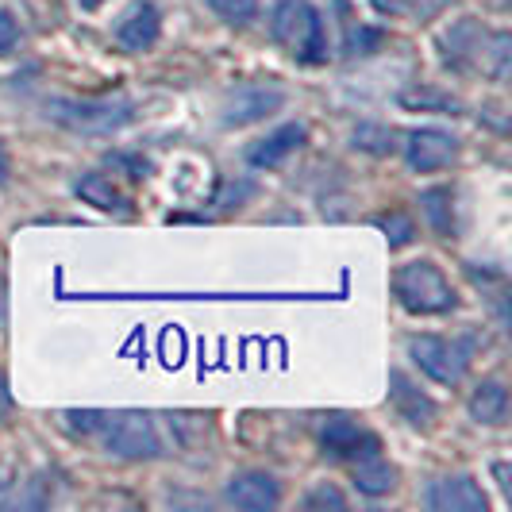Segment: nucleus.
Instances as JSON below:
<instances>
[{
  "label": "nucleus",
  "instance_id": "nucleus-1",
  "mask_svg": "<svg viewBox=\"0 0 512 512\" xmlns=\"http://www.w3.org/2000/svg\"><path fill=\"white\" fill-rule=\"evenodd\" d=\"M509 35H489L474 20H462L443 35V62L459 74H489L493 81L509 77Z\"/></svg>",
  "mask_w": 512,
  "mask_h": 512
},
{
  "label": "nucleus",
  "instance_id": "nucleus-2",
  "mask_svg": "<svg viewBox=\"0 0 512 512\" xmlns=\"http://www.w3.org/2000/svg\"><path fill=\"white\" fill-rule=\"evenodd\" d=\"M270 31L297 62L316 66L328 58V31L308 0H278L270 12Z\"/></svg>",
  "mask_w": 512,
  "mask_h": 512
},
{
  "label": "nucleus",
  "instance_id": "nucleus-3",
  "mask_svg": "<svg viewBox=\"0 0 512 512\" xmlns=\"http://www.w3.org/2000/svg\"><path fill=\"white\" fill-rule=\"evenodd\" d=\"M47 116L54 124L81 135H112V131L128 128L135 120V104L128 97H93V101H70V97H51Z\"/></svg>",
  "mask_w": 512,
  "mask_h": 512
},
{
  "label": "nucleus",
  "instance_id": "nucleus-4",
  "mask_svg": "<svg viewBox=\"0 0 512 512\" xmlns=\"http://www.w3.org/2000/svg\"><path fill=\"white\" fill-rule=\"evenodd\" d=\"M393 293L416 316H439V312H451V308L459 305V297H455L451 282L443 278V270H439L436 262H424V258L397 270Z\"/></svg>",
  "mask_w": 512,
  "mask_h": 512
},
{
  "label": "nucleus",
  "instance_id": "nucleus-5",
  "mask_svg": "<svg viewBox=\"0 0 512 512\" xmlns=\"http://www.w3.org/2000/svg\"><path fill=\"white\" fill-rule=\"evenodd\" d=\"M104 451L116 459H158L162 436L147 412H104L101 424Z\"/></svg>",
  "mask_w": 512,
  "mask_h": 512
},
{
  "label": "nucleus",
  "instance_id": "nucleus-6",
  "mask_svg": "<svg viewBox=\"0 0 512 512\" xmlns=\"http://www.w3.org/2000/svg\"><path fill=\"white\" fill-rule=\"evenodd\" d=\"M470 339H443V335H412L409 355L412 362L439 385H459L470 366Z\"/></svg>",
  "mask_w": 512,
  "mask_h": 512
},
{
  "label": "nucleus",
  "instance_id": "nucleus-7",
  "mask_svg": "<svg viewBox=\"0 0 512 512\" xmlns=\"http://www.w3.org/2000/svg\"><path fill=\"white\" fill-rule=\"evenodd\" d=\"M282 104L285 93L278 85H239L220 104V120H224V128H247V124H258V120L274 116Z\"/></svg>",
  "mask_w": 512,
  "mask_h": 512
},
{
  "label": "nucleus",
  "instance_id": "nucleus-8",
  "mask_svg": "<svg viewBox=\"0 0 512 512\" xmlns=\"http://www.w3.org/2000/svg\"><path fill=\"white\" fill-rule=\"evenodd\" d=\"M424 505L432 512H486L489 501L470 474H447V478H436L428 486Z\"/></svg>",
  "mask_w": 512,
  "mask_h": 512
},
{
  "label": "nucleus",
  "instance_id": "nucleus-9",
  "mask_svg": "<svg viewBox=\"0 0 512 512\" xmlns=\"http://www.w3.org/2000/svg\"><path fill=\"white\" fill-rule=\"evenodd\" d=\"M405 151H409L412 170H420V174H436V170L451 166V162L459 158V139L443 128H420L409 135Z\"/></svg>",
  "mask_w": 512,
  "mask_h": 512
},
{
  "label": "nucleus",
  "instance_id": "nucleus-10",
  "mask_svg": "<svg viewBox=\"0 0 512 512\" xmlns=\"http://www.w3.org/2000/svg\"><path fill=\"white\" fill-rule=\"evenodd\" d=\"M320 439L324 447L339 455V459H362V455H374L382 443L374 432H366L362 424H355L351 416H328L324 428H320Z\"/></svg>",
  "mask_w": 512,
  "mask_h": 512
},
{
  "label": "nucleus",
  "instance_id": "nucleus-11",
  "mask_svg": "<svg viewBox=\"0 0 512 512\" xmlns=\"http://www.w3.org/2000/svg\"><path fill=\"white\" fill-rule=\"evenodd\" d=\"M228 501L235 509H247V512H266L274 509L282 501V489L270 474L262 470H247V474H235L228 482Z\"/></svg>",
  "mask_w": 512,
  "mask_h": 512
},
{
  "label": "nucleus",
  "instance_id": "nucleus-12",
  "mask_svg": "<svg viewBox=\"0 0 512 512\" xmlns=\"http://www.w3.org/2000/svg\"><path fill=\"white\" fill-rule=\"evenodd\" d=\"M158 31H162V16H158V8H154L151 0H139V4H131L128 16L120 20L116 39H120V47H124V51H147V47L158 43Z\"/></svg>",
  "mask_w": 512,
  "mask_h": 512
},
{
  "label": "nucleus",
  "instance_id": "nucleus-13",
  "mask_svg": "<svg viewBox=\"0 0 512 512\" xmlns=\"http://www.w3.org/2000/svg\"><path fill=\"white\" fill-rule=\"evenodd\" d=\"M389 401H393V409L401 412L412 428H428L436 420V401L428 393H420L401 370L389 374Z\"/></svg>",
  "mask_w": 512,
  "mask_h": 512
},
{
  "label": "nucleus",
  "instance_id": "nucleus-14",
  "mask_svg": "<svg viewBox=\"0 0 512 512\" xmlns=\"http://www.w3.org/2000/svg\"><path fill=\"white\" fill-rule=\"evenodd\" d=\"M305 143V128L301 124H285V128H278V131H270L266 139H258L255 147L247 151V158H251V166H278L282 158H289V154L297 151Z\"/></svg>",
  "mask_w": 512,
  "mask_h": 512
},
{
  "label": "nucleus",
  "instance_id": "nucleus-15",
  "mask_svg": "<svg viewBox=\"0 0 512 512\" xmlns=\"http://www.w3.org/2000/svg\"><path fill=\"white\" fill-rule=\"evenodd\" d=\"M355 486H359L366 497H385V493L397 489V466L385 462L378 451H374V455H362V459L355 462Z\"/></svg>",
  "mask_w": 512,
  "mask_h": 512
},
{
  "label": "nucleus",
  "instance_id": "nucleus-16",
  "mask_svg": "<svg viewBox=\"0 0 512 512\" xmlns=\"http://www.w3.org/2000/svg\"><path fill=\"white\" fill-rule=\"evenodd\" d=\"M470 416L478 424H505L509 420V389L501 382H482L470 393Z\"/></svg>",
  "mask_w": 512,
  "mask_h": 512
},
{
  "label": "nucleus",
  "instance_id": "nucleus-17",
  "mask_svg": "<svg viewBox=\"0 0 512 512\" xmlns=\"http://www.w3.org/2000/svg\"><path fill=\"white\" fill-rule=\"evenodd\" d=\"M335 8H339V16H343V51L351 54H370L382 47V31L378 27H366L355 20V12H351V4L347 0H335Z\"/></svg>",
  "mask_w": 512,
  "mask_h": 512
},
{
  "label": "nucleus",
  "instance_id": "nucleus-18",
  "mask_svg": "<svg viewBox=\"0 0 512 512\" xmlns=\"http://www.w3.org/2000/svg\"><path fill=\"white\" fill-rule=\"evenodd\" d=\"M420 208H424L428 224L436 228V235H443V239L455 235V193L451 189H424L420 193Z\"/></svg>",
  "mask_w": 512,
  "mask_h": 512
},
{
  "label": "nucleus",
  "instance_id": "nucleus-19",
  "mask_svg": "<svg viewBox=\"0 0 512 512\" xmlns=\"http://www.w3.org/2000/svg\"><path fill=\"white\" fill-rule=\"evenodd\" d=\"M77 197L89 201V205L104 208V212L124 208V193H120V185L108 178V174H85V178L77 181Z\"/></svg>",
  "mask_w": 512,
  "mask_h": 512
},
{
  "label": "nucleus",
  "instance_id": "nucleus-20",
  "mask_svg": "<svg viewBox=\"0 0 512 512\" xmlns=\"http://www.w3.org/2000/svg\"><path fill=\"white\" fill-rule=\"evenodd\" d=\"M374 224H378V228L385 231L389 247H409L412 235H416V224H412L405 212H382V216H378Z\"/></svg>",
  "mask_w": 512,
  "mask_h": 512
},
{
  "label": "nucleus",
  "instance_id": "nucleus-21",
  "mask_svg": "<svg viewBox=\"0 0 512 512\" xmlns=\"http://www.w3.org/2000/svg\"><path fill=\"white\" fill-rule=\"evenodd\" d=\"M208 4H212V12H216L220 20H228V24H247L258 12V0H208Z\"/></svg>",
  "mask_w": 512,
  "mask_h": 512
},
{
  "label": "nucleus",
  "instance_id": "nucleus-22",
  "mask_svg": "<svg viewBox=\"0 0 512 512\" xmlns=\"http://www.w3.org/2000/svg\"><path fill=\"white\" fill-rule=\"evenodd\" d=\"M355 147H362V151H374V154H389L397 143H393V131L359 128V131H355Z\"/></svg>",
  "mask_w": 512,
  "mask_h": 512
},
{
  "label": "nucleus",
  "instance_id": "nucleus-23",
  "mask_svg": "<svg viewBox=\"0 0 512 512\" xmlns=\"http://www.w3.org/2000/svg\"><path fill=\"white\" fill-rule=\"evenodd\" d=\"M305 509H347V497H343L335 486L324 482V486H316L305 497Z\"/></svg>",
  "mask_w": 512,
  "mask_h": 512
},
{
  "label": "nucleus",
  "instance_id": "nucleus-24",
  "mask_svg": "<svg viewBox=\"0 0 512 512\" xmlns=\"http://www.w3.org/2000/svg\"><path fill=\"white\" fill-rule=\"evenodd\" d=\"M66 420H70V428H74V432L93 436V432H101L104 412H66Z\"/></svg>",
  "mask_w": 512,
  "mask_h": 512
},
{
  "label": "nucleus",
  "instance_id": "nucleus-25",
  "mask_svg": "<svg viewBox=\"0 0 512 512\" xmlns=\"http://www.w3.org/2000/svg\"><path fill=\"white\" fill-rule=\"evenodd\" d=\"M16 39H20V27L12 20V12H4L0 8V54H8L16 47Z\"/></svg>",
  "mask_w": 512,
  "mask_h": 512
},
{
  "label": "nucleus",
  "instance_id": "nucleus-26",
  "mask_svg": "<svg viewBox=\"0 0 512 512\" xmlns=\"http://www.w3.org/2000/svg\"><path fill=\"white\" fill-rule=\"evenodd\" d=\"M374 8L385 16H401V12H412V0H374Z\"/></svg>",
  "mask_w": 512,
  "mask_h": 512
},
{
  "label": "nucleus",
  "instance_id": "nucleus-27",
  "mask_svg": "<svg viewBox=\"0 0 512 512\" xmlns=\"http://www.w3.org/2000/svg\"><path fill=\"white\" fill-rule=\"evenodd\" d=\"M497 478H501V489H505V497H512V482H509V466H505V462H501V466H497Z\"/></svg>",
  "mask_w": 512,
  "mask_h": 512
},
{
  "label": "nucleus",
  "instance_id": "nucleus-28",
  "mask_svg": "<svg viewBox=\"0 0 512 512\" xmlns=\"http://www.w3.org/2000/svg\"><path fill=\"white\" fill-rule=\"evenodd\" d=\"M8 181V151H4V143H0V185Z\"/></svg>",
  "mask_w": 512,
  "mask_h": 512
},
{
  "label": "nucleus",
  "instance_id": "nucleus-29",
  "mask_svg": "<svg viewBox=\"0 0 512 512\" xmlns=\"http://www.w3.org/2000/svg\"><path fill=\"white\" fill-rule=\"evenodd\" d=\"M77 4H81V8H85V12H97V8H101L104 0H77Z\"/></svg>",
  "mask_w": 512,
  "mask_h": 512
},
{
  "label": "nucleus",
  "instance_id": "nucleus-30",
  "mask_svg": "<svg viewBox=\"0 0 512 512\" xmlns=\"http://www.w3.org/2000/svg\"><path fill=\"white\" fill-rule=\"evenodd\" d=\"M0 389H4V382H0Z\"/></svg>",
  "mask_w": 512,
  "mask_h": 512
}]
</instances>
